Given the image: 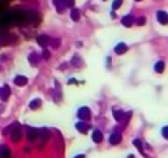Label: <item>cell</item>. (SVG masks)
I'll use <instances>...</instances> for the list:
<instances>
[{
    "instance_id": "obj_12",
    "label": "cell",
    "mask_w": 168,
    "mask_h": 158,
    "mask_svg": "<svg viewBox=\"0 0 168 158\" xmlns=\"http://www.w3.org/2000/svg\"><path fill=\"white\" fill-rule=\"evenodd\" d=\"M76 129L79 130L81 133H86L89 130V124H86V122H78V124H76Z\"/></svg>"
},
{
    "instance_id": "obj_16",
    "label": "cell",
    "mask_w": 168,
    "mask_h": 158,
    "mask_svg": "<svg viewBox=\"0 0 168 158\" xmlns=\"http://www.w3.org/2000/svg\"><path fill=\"white\" fill-rule=\"evenodd\" d=\"M155 71H157V73H163V71H165V63L163 61L157 63V64H155Z\"/></svg>"
},
{
    "instance_id": "obj_11",
    "label": "cell",
    "mask_w": 168,
    "mask_h": 158,
    "mask_svg": "<svg viewBox=\"0 0 168 158\" xmlns=\"http://www.w3.org/2000/svg\"><path fill=\"white\" fill-rule=\"evenodd\" d=\"M127 50H129V46H127L125 43H119V45L115 46V53H117V54H124V53H127Z\"/></svg>"
},
{
    "instance_id": "obj_28",
    "label": "cell",
    "mask_w": 168,
    "mask_h": 158,
    "mask_svg": "<svg viewBox=\"0 0 168 158\" xmlns=\"http://www.w3.org/2000/svg\"><path fill=\"white\" fill-rule=\"evenodd\" d=\"M137 2H140V0H137Z\"/></svg>"
},
{
    "instance_id": "obj_18",
    "label": "cell",
    "mask_w": 168,
    "mask_h": 158,
    "mask_svg": "<svg viewBox=\"0 0 168 158\" xmlns=\"http://www.w3.org/2000/svg\"><path fill=\"white\" fill-rule=\"evenodd\" d=\"M53 4H55V7L58 9V12H61V10L64 9V7H63V0H53Z\"/></svg>"
},
{
    "instance_id": "obj_1",
    "label": "cell",
    "mask_w": 168,
    "mask_h": 158,
    "mask_svg": "<svg viewBox=\"0 0 168 158\" xmlns=\"http://www.w3.org/2000/svg\"><path fill=\"white\" fill-rule=\"evenodd\" d=\"M78 119H81L83 122H88L91 119V109L89 107H81L78 110Z\"/></svg>"
},
{
    "instance_id": "obj_23",
    "label": "cell",
    "mask_w": 168,
    "mask_h": 158,
    "mask_svg": "<svg viewBox=\"0 0 168 158\" xmlns=\"http://www.w3.org/2000/svg\"><path fill=\"white\" fill-rule=\"evenodd\" d=\"M50 43H51V40H50ZM51 46H53V48H58V46H59V40H55V41L51 43Z\"/></svg>"
},
{
    "instance_id": "obj_2",
    "label": "cell",
    "mask_w": 168,
    "mask_h": 158,
    "mask_svg": "<svg viewBox=\"0 0 168 158\" xmlns=\"http://www.w3.org/2000/svg\"><path fill=\"white\" fill-rule=\"evenodd\" d=\"M157 20H158V23H162V25H168V13L165 12V10H158V12H157Z\"/></svg>"
},
{
    "instance_id": "obj_9",
    "label": "cell",
    "mask_w": 168,
    "mask_h": 158,
    "mask_svg": "<svg viewBox=\"0 0 168 158\" xmlns=\"http://www.w3.org/2000/svg\"><path fill=\"white\" fill-rule=\"evenodd\" d=\"M102 140H104L102 132H101V130H94V132H93V142H94V143H101Z\"/></svg>"
},
{
    "instance_id": "obj_5",
    "label": "cell",
    "mask_w": 168,
    "mask_h": 158,
    "mask_svg": "<svg viewBox=\"0 0 168 158\" xmlns=\"http://www.w3.org/2000/svg\"><path fill=\"white\" fill-rule=\"evenodd\" d=\"M40 132H41V130H36V129H26V137H28L31 142H35V140L38 138V135H40Z\"/></svg>"
},
{
    "instance_id": "obj_8",
    "label": "cell",
    "mask_w": 168,
    "mask_h": 158,
    "mask_svg": "<svg viewBox=\"0 0 168 158\" xmlns=\"http://www.w3.org/2000/svg\"><path fill=\"white\" fill-rule=\"evenodd\" d=\"M134 23H135V18L132 17V15H125V17L122 18V25L127 26V28H129V26H132Z\"/></svg>"
},
{
    "instance_id": "obj_14",
    "label": "cell",
    "mask_w": 168,
    "mask_h": 158,
    "mask_svg": "<svg viewBox=\"0 0 168 158\" xmlns=\"http://www.w3.org/2000/svg\"><path fill=\"white\" fill-rule=\"evenodd\" d=\"M0 158H12V157H10V150L7 148L5 145L0 147Z\"/></svg>"
},
{
    "instance_id": "obj_27",
    "label": "cell",
    "mask_w": 168,
    "mask_h": 158,
    "mask_svg": "<svg viewBox=\"0 0 168 158\" xmlns=\"http://www.w3.org/2000/svg\"><path fill=\"white\" fill-rule=\"evenodd\" d=\"M127 158H135V157H134V155H129V157H127Z\"/></svg>"
},
{
    "instance_id": "obj_7",
    "label": "cell",
    "mask_w": 168,
    "mask_h": 158,
    "mask_svg": "<svg viewBox=\"0 0 168 158\" xmlns=\"http://www.w3.org/2000/svg\"><path fill=\"white\" fill-rule=\"evenodd\" d=\"M9 97H10V88L9 86H2V88H0V99L7 100Z\"/></svg>"
},
{
    "instance_id": "obj_20",
    "label": "cell",
    "mask_w": 168,
    "mask_h": 158,
    "mask_svg": "<svg viewBox=\"0 0 168 158\" xmlns=\"http://www.w3.org/2000/svg\"><path fill=\"white\" fill-rule=\"evenodd\" d=\"M63 7H69V9H73V7H74V0H63Z\"/></svg>"
},
{
    "instance_id": "obj_4",
    "label": "cell",
    "mask_w": 168,
    "mask_h": 158,
    "mask_svg": "<svg viewBox=\"0 0 168 158\" xmlns=\"http://www.w3.org/2000/svg\"><path fill=\"white\" fill-rule=\"evenodd\" d=\"M120 140H122V135H120V132L119 130H115V132L110 135V138H109V143L110 145H119L120 143Z\"/></svg>"
},
{
    "instance_id": "obj_15",
    "label": "cell",
    "mask_w": 168,
    "mask_h": 158,
    "mask_svg": "<svg viewBox=\"0 0 168 158\" xmlns=\"http://www.w3.org/2000/svg\"><path fill=\"white\" fill-rule=\"evenodd\" d=\"M40 107H41V100L40 99H35V100L30 102V109H31V110H36V109H40Z\"/></svg>"
},
{
    "instance_id": "obj_17",
    "label": "cell",
    "mask_w": 168,
    "mask_h": 158,
    "mask_svg": "<svg viewBox=\"0 0 168 158\" xmlns=\"http://www.w3.org/2000/svg\"><path fill=\"white\" fill-rule=\"evenodd\" d=\"M71 18H73L74 21H78V20H79V18H81V15H79V10L73 9V10H71Z\"/></svg>"
},
{
    "instance_id": "obj_13",
    "label": "cell",
    "mask_w": 168,
    "mask_h": 158,
    "mask_svg": "<svg viewBox=\"0 0 168 158\" xmlns=\"http://www.w3.org/2000/svg\"><path fill=\"white\" fill-rule=\"evenodd\" d=\"M36 41H38V45H40V46H43V48H45V46L50 43V38L45 36V35H40V36L36 38Z\"/></svg>"
},
{
    "instance_id": "obj_25",
    "label": "cell",
    "mask_w": 168,
    "mask_h": 158,
    "mask_svg": "<svg viewBox=\"0 0 168 158\" xmlns=\"http://www.w3.org/2000/svg\"><path fill=\"white\" fill-rule=\"evenodd\" d=\"M43 58H45V59H48V58H50V51H46V50L43 51Z\"/></svg>"
},
{
    "instance_id": "obj_10",
    "label": "cell",
    "mask_w": 168,
    "mask_h": 158,
    "mask_svg": "<svg viewBox=\"0 0 168 158\" xmlns=\"http://www.w3.org/2000/svg\"><path fill=\"white\" fill-rule=\"evenodd\" d=\"M28 61H30V64H31V66H38V63H40V56H38L36 53H30Z\"/></svg>"
},
{
    "instance_id": "obj_24",
    "label": "cell",
    "mask_w": 168,
    "mask_h": 158,
    "mask_svg": "<svg viewBox=\"0 0 168 158\" xmlns=\"http://www.w3.org/2000/svg\"><path fill=\"white\" fill-rule=\"evenodd\" d=\"M145 21H147V20H145V18H139V20H137V25H145Z\"/></svg>"
},
{
    "instance_id": "obj_3",
    "label": "cell",
    "mask_w": 168,
    "mask_h": 158,
    "mask_svg": "<svg viewBox=\"0 0 168 158\" xmlns=\"http://www.w3.org/2000/svg\"><path fill=\"white\" fill-rule=\"evenodd\" d=\"M21 140V130L18 125H15L12 130V142H15V143H18V142Z\"/></svg>"
},
{
    "instance_id": "obj_22",
    "label": "cell",
    "mask_w": 168,
    "mask_h": 158,
    "mask_svg": "<svg viewBox=\"0 0 168 158\" xmlns=\"http://www.w3.org/2000/svg\"><path fill=\"white\" fill-rule=\"evenodd\" d=\"M162 135H163V138L168 140V127H163V129H162Z\"/></svg>"
},
{
    "instance_id": "obj_19",
    "label": "cell",
    "mask_w": 168,
    "mask_h": 158,
    "mask_svg": "<svg viewBox=\"0 0 168 158\" xmlns=\"http://www.w3.org/2000/svg\"><path fill=\"white\" fill-rule=\"evenodd\" d=\"M134 145L137 147V150H139L140 153L143 155V147H142V142H140V140H134Z\"/></svg>"
},
{
    "instance_id": "obj_26",
    "label": "cell",
    "mask_w": 168,
    "mask_h": 158,
    "mask_svg": "<svg viewBox=\"0 0 168 158\" xmlns=\"http://www.w3.org/2000/svg\"><path fill=\"white\" fill-rule=\"evenodd\" d=\"M74 158H86L84 155H78V157H74Z\"/></svg>"
},
{
    "instance_id": "obj_6",
    "label": "cell",
    "mask_w": 168,
    "mask_h": 158,
    "mask_svg": "<svg viewBox=\"0 0 168 158\" xmlns=\"http://www.w3.org/2000/svg\"><path fill=\"white\" fill-rule=\"evenodd\" d=\"M13 83H15V86L21 88V86H26V84H28V78H26V76H17V78L13 79Z\"/></svg>"
},
{
    "instance_id": "obj_21",
    "label": "cell",
    "mask_w": 168,
    "mask_h": 158,
    "mask_svg": "<svg viewBox=\"0 0 168 158\" xmlns=\"http://www.w3.org/2000/svg\"><path fill=\"white\" fill-rule=\"evenodd\" d=\"M120 5H122V0H114L112 9H114V10H117V9H120Z\"/></svg>"
}]
</instances>
